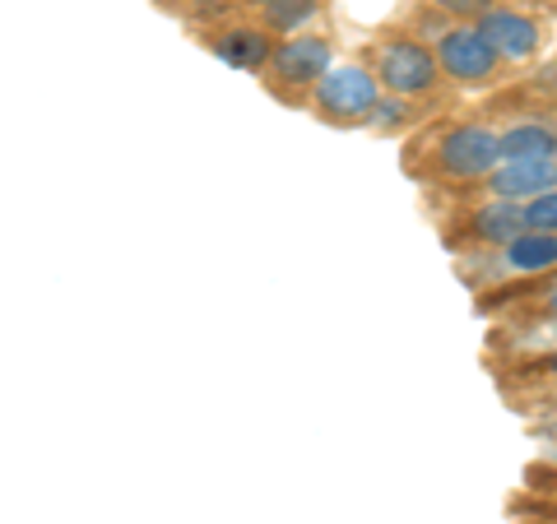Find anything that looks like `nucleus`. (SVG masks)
I'll return each instance as SVG.
<instances>
[{
	"mask_svg": "<svg viewBox=\"0 0 557 524\" xmlns=\"http://www.w3.org/2000/svg\"><path fill=\"white\" fill-rule=\"evenodd\" d=\"M368 65L376 70L381 89L391 98H428L437 93L442 75V61H437V47L418 42V38H381L368 51Z\"/></svg>",
	"mask_w": 557,
	"mask_h": 524,
	"instance_id": "1",
	"label": "nucleus"
},
{
	"mask_svg": "<svg viewBox=\"0 0 557 524\" xmlns=\"http://www.w3.org/2000/svg\"><path fill=\"white\" fill-rule=\"evenodd\" d=\"M381 79L372 65H330V75L311 93V112L325 126H372V112L381 102Z\"/></svg>",
	"mask_w": 557,
	"mask_h": 524,
	"instance_id": "2",
	"label": "nucleus"
},
{
	"mask_svg": "<svg viewBox=\"0 0 557 524\" xmlns=\"http://www.w3.org/2000/svg\"><path fill=\"white\" fill-rule=\"evenodd\" d=\"M330 75V38L321 33H293L274 47V57L265 65L270 93L284 102H302L307 93H317V84Z\"/></svg>",
	"mask_w": 557,
	"mask_h": 524,
	"instance_id": "3",
	"label": "nucleus"
},
{
	"mask_svg": "<svg viewBox=\"0 0 557 524\" xmlns=\"http://www.w3.org/2000/svg\"><path fill=\"white\" fill-rule=\"evenodd\" d=\"M437 61H442V75L460 89H483V84H497L502 79V65L507 57L493 47L479 33V24H450L437 33Z\"/></svg>",
	"mask_w": 557,
	"mask_h": 524,
	"instance_id": "4",
	"label": "nucleus"
},
{
	"mask_svg": "<svg viewBox=\"0 0 557 524\" xmlns=\"http://www.w3.org/2000/svg\"><path fill=\"white\" fill-rule=\"evenodd\" d=\"M432 167L442 182H479L502 167V135L487 126H450L432 145Z\"/></svg>",
	"mask_w": 557,
	"mask_h": 524,
	"instance_id": "5",
	"label": "nucleus"
},
{
	"mask_svg": "<svg viewBox=\"0 0 557 524\" xmlns=\"http://www.w3.org/2000/svg\"><path fill=\"white\" fill-rule=\"evenodd\" d=\"M474 24L507 61H530L534 51L544 47V28H539V20H530V14H520L511 5H493L487 14H479Z\"/></svg>",
	"mask_w": 557,
	"mask_h": 524,
	"instance_id": "6",
	"label": "nucleus"
},
{
	"mask_svg": "<svg viewBox=\"0 0 557 524\" xmlns=\"http://www.w3.org/2000/svg\"><path fill=\"white\" fill-rule=\"evenodd\" d=\"M209 47L214 57L233 70H247V75H265V65L274 57V33L265 24H233V28H219L209 33Z\"/></svg>",
	"mask_w": 557,
	"mask_h": 524,
	"instance_id": "7",
	"label": "nucleus"
},
{
	"mask_svg": "<svg viewBox=\"0 0 557 524\" xmlns=\"http://www.w3.org/2000/svg\"><path fill=\"white\" fill-rule=\"evenodd\" d=\"M553 186H557V163L553 159H507L493 177H487V190L502 196V200H534Z\"/></svg>",
	"mask_w": 557,
	"mask_h": 524,
	"instance_id": "8",
	"label": "nucleus"
},
{
	"mask_svg": "<svg viewBox=\"0 0 557 524\" xmlns=\"http://www.w3.org/2000/svg\"><path fill=\"white\" fill-rule=\"evenodd\" d=\"M465 233L474 241H483V247H511V241L525 233V204L493 196L465 219Z\"/></svg>",
	"mask_w": 557,
	"mask_h": 524,
	"instance_id": "9",
	"label": "nucleus"
},
{
	"mask_svg": "<svg viewBox=\"0 0 557 524\" xmlns=\"http://www.w3.org/2000/svg\"><path fill=\"white\" fill-rule=\"evenodd\" d=\"M502 260L516 274H553L557 270V233H534L525 228L511 247H502Z\"/></svg>",
	"mask_w": 557,
	"mask_h": 524,
	"instance_id": "10",
	"label": "nucleus"
},
{
	"mask_svg": "<svg viewBox=\"0 0 557 524\" xmlns=\"http://www.w3.org/2000/svg\"><path fill=\"white\" fill-rule=\"evenodd\" d=\"M507 159H557V130L544 121H516L502 130V163Z\"/></svg>",
	"mask_w": 557,
	"mask_h": 524,
	"instance_id": "11",
	"label": "nucleus"
},
{
	"mask_svg": "<svg viewBox=\"0 0 557 524\" xmlns=\"http://www.w3.org/2000/svg\"><path fill=\"white\" fill-rule=\"evenodd\" d=\"M321 10H325V0H274L270 10H260L265 14L260 24L278 33V38H293V33H307L311 20H321Z\"/></svg>",
	"mask_w": 557,
	"mask_h": 524,
	"instance_id": "12",
	"label": "nucleus"
},
{
	"mask_svg": "<svg viewBox=\"0 0 557 524\" xmlns=\"http://www.w3.org/2000/svg\"><path fill=\"white\" fill-rule=\"evenodd\" d=\"M525 228H534V233H557V186L544 190V196L525 200Z\"/></svg>",
	"mask_w": 557,
	"mask_h": 524,
	"instance_id": "13",
	"label": "nucleus"
},
{
	"mask_svg": "<svg viewBox=\"0 0 557 524\" xmlns=\"http://www.w3.org/2000/svg\"><path fill=\"white\" fill-rule=\"evenodd\" d=\"M493 5H497V0H432V10L446 14L450 24H474L479 14H487Z\"/></svg>",
	"mask_w": 557,
	"mask_h": 524,
	"instance_id": "14",
	"label": "nucleus"
},
{
	"mask_svg": "<svg viewBox=\"0 0 557 524\" xmlns=\"http://www.w3.org/2000/svg\"><path fill=\"white\" fill-rule=\"evenodd\" d=\"M405 102H409V98H395V102H391V98H381V102H376V112H372V126H376V130H399V126L409 121V108H405Z\"/></svg>",
	"mask_w": 557,
	"mask_h": 524,
	"instance_id": "15",
	"label": "nucleus"
},
{
	"mask_svg": "<svg viewBox=\"0 0 557 524\" xmlns=\"http://www.w3.org/2000/svg\"><path fill=\"white\" fill-rule=\"evenodd\" d=\"M544 311H548V316H557V292H548V302H544Z\"/></svg>",
	"mask_w": 557,
	"mask_h": 524,
	"instance_id": "16",
	"label": "nucleus"
},
{
	"mask_svg": "<svg viewBox=\"0 0 557 524\" xmlns=\"http://www.w3.org/2000/svg\"><path fill=\"white\" fill-rule=\"evenodd\" d=\"M544 372H548V376H557V353H548V362H544Z\"/></svg>",
	"mask_w": 557,
	"mask_h": 524,
	"instance_id": "17",
	"label": "nucleus"
},
{
	"mask_svg": "<svg viewBox=\"0 0 557 524\" xmlns=\"http://www.w3.org/2000/svg\"><path fill=\"white\" fill-rule=\"evenodd\" d=\"M242 5H256V10H270L274 0H242Z\"/></svg>",
	"mask_w": 557,
	"mask_h": 524,
	"instance_id": "18",
	"label": "nucleus"
},
{
	"mask_svg": "<svg viewBox=\"0 0 557 524\" xmlns=\"http://www.w3.org/2000/svg\"><path fill=\"white\" fill-rule=\"evenodd\" d=\"M190 5H214V0H190Z\"/></svg>",
	"mask_w": 557,
	"mask_h": 524,
	"instance_id": "19",
	"label": "nucleus"
}]
</instances>
